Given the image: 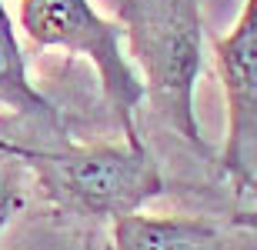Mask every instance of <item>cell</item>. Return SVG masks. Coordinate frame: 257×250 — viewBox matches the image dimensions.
<instances>
[{"label": "cell", "instance_id": "5", "mask_svg": "<svg viewBox=\"0 0 257 250\" xmlns=\"http://www.w3.org/2000/svg\"><path fill=\"white\" fill-rule=\"evenodd\" d=\"M114 250H250L257 230L237 223H214L187 213H127L114 220Z\"/></svg>", "mask_w": 257, "mask_h": 250}, {"label": "cell", "instance_id": "3", "mask_svg": "<svg viewBox=\"0 0 257 250\" xmlns=\"http://www.w3.org/2000/svg\"><path fill=\"white\" fill-rule=\"evenodd\" d=\"M20 27L37 47L90 60L124 137L141 140L137 110L144 104V80L127 57L124 24L107 20L90 0H20Z\"/></svg>", "mask_w": 257, "mask_h": 250}, {"label": "cell", "instance_id": "8", "mask_svg": "<svg viewBox=\"0 0 257 250\" xmlns=\"http://www.w3.org/2000/svg\"><path fill=\"white\" fill-rule=\"evenodd\" d=\"M234 187H237V213L230 217V223L257 230V177L234 180Z\"/></svg>", "mask_w": 257, "mask_h": 250}, {"label": "cell", "instance_id": "6", "mask_svg": "<svg viewBox=\"0 0 257 250\" xmlns=\"http://www.w3.org/2000/svg\"><path fill=\"white\" fill-rule=\"evenodd\" d=\"M0 110L17 117H30V120H57V110L37 87L30 84L27 60L20 50L17 30L10 20L4 0H0Z\"/></svg>", "mask_w": 257, "mask_h": 250}, {"label": "cell", "instance_id": "7", "mask_svg": "<svg viewBox=\"0 0 257 250\" xmlns=\"http://www.w3.org/2000/svg\"><path fill=\"white\" fill-rule=\"evenodd\" d=\"M24 150L27 147H0V233L17 220L30 193V167L24 164Z\"/></svg>", "mask_w": 257, "mask_h": 250}, {"label": "cell", "instance_id": "9", "mask_svg": "<svg viewBox=\"0 0 257 250\" xmlns=\"http://www.w3.org/2000/svg\"><path fill=\"white\" fill-rule=\"evenodd\" d=\"M0 147H17L14 140H7V137H0Z\"/></svg>", "mask_w": 257, "mask_h": 250}, {"label": "cell", "instance_id": "4", "mask_svg": "<svg viewBox=\"0 0 257 250\" xmlns=\"http://www.w3.org/2000/svg\"><path fill=\"white\" fill-rule=\"evenodd\" d=\"M214 64L227 100L220 164L230 180L257 177V0H244L234 27L214 37Z\"/></svg>", "mask_w": 257, "mask_h": 250}, {"label": "cell", "instance_id": "1", "mask_svg": "<svg viewBox=\"0 0 257 250\" xmlns=\"http://www.w3.org/2000/svg\"><path fill=\"white\" fill-rule=\"evenodd\" d=\"M24 164L60 210L110 223L144 210L164 193V173L154 154L144 140L127 137L120 144L27 147Z\"/></svg>", "mask_w": 257, "mask_h": 250}, {"label": "cell", "instance_id": "2", "mask_svg": "<svg viewBox=\"0 0 257 250\" xmlns=\"http://www.w3.org/2000/svg\"><path fill=\"white\" fill-rule=\"evenodd\" d=\"M124 37L144 80V100H151L157 117L191 147L207 150L194 114V87L204 64V34L194 0H131Z\"/></svg>", "mask_w": 257, "mask_h": 250}]
</instances>
